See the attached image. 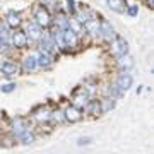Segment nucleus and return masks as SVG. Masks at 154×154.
<instances>
[{
	"label": "nucleus",
	"instance_id": "1",
	"mask_svg": "<svg viewBox=\"0 0 154 154\" xmlns=\"http://www.w3.org/2000/svg\"><path fill=\"white\" fill-rule=\"evenodd\" d=\"M33 22H36L39 28L48 29L53 24V14L43 5V4H36L33 9Z\"/></svg>",
	"mask_w": 154,
	"mask_h": 154
},
{
	"label": "nucleus",
	"instance_id": "2",
	"mask_svg": "<svg viewBox=\"0 0 154 154\" xmlns=\"http://www.w3.org/2000/svg\"><path fill=\"white\" fill-rule=\"evenodd\" d=\"M50 113H51V106H50L48 103H45V105H38V106H34L33 110H31L29 120L33 122V123H36L38 127L48 125Z\"/></svg>",
	"mask_w": 154,
	"mask_h": 154
},
{
	"label": "nucleus",
	"instance_id": "3",
	"mask_svg": "<svg viewBox=\"0 0 154 154\" xmlns=\"http://www.w3.org/2000/svg\"><path fill=\"white\" fill-rule=\"evenodd\" d=\"M28 128H31L28 118H24V116H14V118L9 122V125H7L5 130L9 134H12V135L16 137V140H17V137H19L24 130H28Z\"/></svg>",
	"mask_w": 154,
	"mask_h": 154
},
{
	"label": "nucleus",
	"instance_id": "4",
	"mask_svg": "<svg viewBox=\"0 0 154 154\" xmlns=\"http://www.w3.org/2000/svg\"><path fill=\"white\" fill-rule=\"evenodd\" d=\"M9 45H11L12 50H24L28 48V36L24 33V29H12L11 33V39H9Z\"/></svg>",
	"mask_w": 154,
	"mask_h": 154
},
{
	"label": "nucleus",
	"instance_id": "5",
	"mask_svg": "<svg viewBox=\"0 0 154 154\" xmlns=\"http://www.w3.org/2000/svg\"><path fill=\"white\" fill-rule=\"evenodd\" d=\"M21 74V67H19V62L12 60V58H7V60L0 62V75L7 77V79H12Z\"/></svg>",
	"mask_w": 154,
	"mask_h": 154
},
{
	"label": "nucleus",
	"instance_id": "6",
	"mask_svg": "<svg viewBox=\"0 0 154 154\" xmlns=\"http://www.w3.org/2000/svg\"><path fill=\"white\" fill-rule=\"evenodd\" d=\"M115 36L116 33L115 28L111 26V22L108 19H99V39H103L105 43H111Z\"/></svg>",
	"mask_w": 154,
	"mask_h": 154
},
{
	"label": "nucleus",
	"instance_id": "7",
	"mask_svg": "<svg viewBox=\"0 0 154 154\" xmlns=\"http://www.w3.org/2000/svg\"><path fill=\"white\" fill-rule=\"evenodd\" d=\"M43 28H39L36 22H28L26 24V29H24V33H26V36H28V45H38V41L41 39V36H43Z\"/></svg>",
	"mask_w": 154,
	"mask_h": 154
},
{
	"label": "nucleus",
	"instance_id": "8",
	"mask_svg": "<svg viewBox=\"0 0 154 154\" xmlns=\"http://www.w3.org/2000/svg\"><path fill=\"white\" fill-rule=\"evenodd\" d=\"M89 99H91V96H89V93L86 91V89L81 86V88H75L74 91H72V98H70V105L77 106V108H81L82 110L84 105L88 103Z\"/></svg>",
	"mask_w": 154,
	"mask_h": 154
},
{
	"label": "nucleus",
	"instance_id": "9",
	"mask_svg": "<svg viewBox=\"0 0 154 154\" xmlns=\"http://www.w3.org/2000/svg\"><path fill=\"white\" fill-rule=\"evenodd\" d=\"M21 67V74H34L38 70V63H36V53H29V55L22 57L19 62Z\"/></svg>",
	"mask_w": 154,
	"mask_h": 154
},
{
	"label": "nucleus",
	"instance_id": "10",
	"mask_svg": "<svg viewBox=\"0 0 154 154\" xmlns=\"http://www.w3.org/2000/svg\"><path fill=\"white\" fill-rule=\"evenodd\" d=\"M4 21L11 29H19L24 24V14L19 11H9L4 17Z\"/></svg>",
	"mask_w": 154,
	"mask_h": 154
},
{
	"label": "nucleus",
	"instance_id": "11",
	"mask_svg": "<svg viewBox=\"0 0 154 154\" xmlns=\"http://www.w3.org/2000/svg\"><path fill=\"white\" fill-rule=\"evenodd\" d=\"M82 113L84 115H88V116H91V118H98V116H101L103 115V111H101V103H99V99L98 98H91L88 103L84 105Z\"/></svg>",
	"mask_w": 154,
	"mask_h": 154
},
{
	"label": "nucleus",
	"instance_id": "12",
	"mask_svg": "<svg viewBox=\"0 0 154 154\" xmlns=\"http://www.w3.org/2000/svg\"><path fill=\"white\" fill-rule=\"evenodd\" d=\"M63 115H65V122L67 123H77L84 118V113L81 108H77L74 105H67L63 108Z\"/></svg>",
	"mask_w": 154,
	"mask_h": 154
},
{
	"label": "nucleus",
	"instance_id": "13",
	"mask_svg": "<svg viewBox=\"0 0 154 154\" xmlns=\"http://www.w3.org/2000/svg\"><path fill=\"white\" fill-rule=\"evenodd\" d=\"M111 46H113V55H115V58L128 53V41L122 34H116L115 39L111 41Z\"/></svg>",
	"mask_w": 154,
	"mask_h": 154
},
{
	"label": "nucleus",
	"instance_id": "14",
	"mask_svg": "<svg viewBox=\"0 0 154 154\" xmlns=\"http://www.w3.org/2000/svg\"><path fill=\"white\" fill-rule=\"evenodd\" d=\"M115 84L123 91V93H127L128 89L132 88V84H134L132 74H128V70H120L118 72V75H116V79H115Z\"/></svg>",
	"mask_w": 154,
	"mask_h": 154
},
{
	"label": "nucleus",
	"instance_id": "15",
	"mask_svg": "<svg viewBox=\"0 0 154 154\" xmlns=\"http://www.w3.org/2000/svg\"><path fill=\"white\" fill-rule=\"evenodd\" d=\"M36 63H38V70H50L55 65V57L48 55L45 51H38L36 53Z\"/></svg>",
	"mask_w": 154,
	"mask_h": 154
},
{
	"label": "nucleus",
	"instance_id": "16",
	"mask_svg": "<svg viewBox=\"0 0 154 154\" xmlns=\"http://www.w3.org/2000/svg\"><path fill=\"white\" fill-rule=\"evenodd\" d=\"M51 127H58V125H65V115H63V110L60 106H55L51 108V113H50V122H48Z\"/></svg>",
	"mask_w": 154,
	"mask_h": 154
},
{
	"label": "nucleus",
	"instance_id": "17",
	"mask_svg": "<svg viewBox=\"0 0 154 154\" xmlns=\"http://www.w3.org/2000/svg\"><path fill=\"white\" fill-rule=\"evenodd\" d=\"M116 67L120 69V70H130L134 67V60L132 57L128 55H122V57H116Z\"/></svg>",
	"mask_w": 154,
	"mask_h": 154
},
{
	"label": "nucleus",
	"instance_id": "18",
	"mask_svg": "<svg viewBox=\"0 0 154 154\" xmlns=\"http://www.w3.org/2000/svg\"><path fill=\"white\" fill-rule=\"evenodd\" d=\"M36 140V132H34L33 128H28V130H24V132L17 137V142L24 144V146H29V144H33Z\"/></svg>",
	"mask_w": 154,
	"mask_h": 154
},
{
	"label": "nucleus",
	"instance_id": "19",
	"mask_svg": "<svg viewBox=\"0 0 154 154\" xmlns=\"http://www.w3.org/2000/svg\"><path fill=\"white\" fill-rule=\"evenodd\" d=\"M106 4L113 12L116 14H125V7H127V0H106Z\"/></svg>",
	"mask_w": 154,
	"mask_h": 154
},
{
	"label": "nucleus",
	"instance_id": "20",
	"mask_svg": "<svg viewBox=\"0 0 154 154\" xmlns=\"http://www.w3.org/2000/svg\"><path fill=\"white\" fill-rule=\"evenodd\" d=\"M123 94H125V93H123V91H122V89L118 88L115 82L108 84V86H106V89H105V96H110V98H115V99H120Z\"/></svg>",
	"mask_w": 154,
	"mask_h": 154
},
{
	"label": "nucleus",
	"instance_id": "21",
	"mask_svg": "<svg viewBox=\"0 0 154 154\" xmlns=\"http://www.w3.org/2000/svg\"><path fill=\"white\" fill-rule=\"evenodd\" d=\"M16 144H17L16 137H14L12 134H9L7 130H5V134H2V135H0V146H2V147L11 149V147H14Z\"/></svg>",
	"mask_w": 154,
	"mask_h": 154
},
{
	"label": "nucleus",
	"instance_id": "22",
	"mask_svg": "<svg viewBox=\"0 0 154 154\" xmlns=\"http://www.w3.org/2000/svg\"><path fill=\"white\" fill-rule=\"evenodd\" d=\"M99 103H101V111L103 113H108V111H111L116 106V99L110 98V96H105V98L99 99Z\"/></svg>",
	"mask_w": 154,
	"mask_h": 154
},
{
	"label": "nucleus",
	"instance_id": "23",
	"mask_svg": "<svg viewBox=\"0 0 154 154\" xmlns=\"http://www.w3.org/2000/svg\"><path fill=\"white\" fill-rule=\"evenodd\" d=\"M11 33H12V29L5 24L4 19H0V39L9 43V39H11Z\"/></svg>",
	"mask_w": 154,
	"mask_h": 154
},
{
	"label": "nucleus",
	"instance_id": "24",
	"mask_svg": "<svg viewBox=\"0 0 154 154\" xmlns=\"http://www.w3.org/2000/svg\"><path fill=\"white\" fill-rule=\"evenodd\" d=\"M125 14L128 17H137L139 16V4H127Z\"/></svg>",
	"mask_w": 154,
	"mask_h": 154
},
{
	"label": "nucleus",
	"instance_id": "25",
	"mask_svg": "<svg viewBox=\"0 0 154 154\" xmlns=\"http://www.w3.org/2000/svg\"><path fill=\"white\" fill-rule=\"evenodd\" d=\"M16 82H7V84H2V88H0V91L2 93H5V94H11V93H14L16 91Z\"/></svg>",
	"mask_w": 154,
	"mask_h": 154
},
{
	"label": "nucleus",
	"instance_id": "26",
	"mask_svg": "<svg viewBox=\"0 0 154 154\" xmlns=\"http://www.w3.org/2000/svg\"><path fill=\"white\" fill-rule=\"evenodd\" d=\"M93 144V137H79L77 139V146L84 147V146H91Z\"/></svg>",
	"mask_w": 154,
	"mask_h": 154
},
{
	"label": "nucleus",
	"instance_id": "27",
	"mask_svg": "<svg viewBox=\"0 0 154 154\" xmlns=\"http://www.w3.org/2000/svg\"><path fill=\"white\" fill-rule=\"evenodd\" d=\"M11 45L7 43V41H2V39H0V55H5V53H9V51H11Z\"/></svg>",
	"mask_w": 154,
	"mask_h": 154
},
{
	"label": "nucleus",
	"instance_id": "28",
	"mask_svg": "<svg viewBox=\"0 0 154 154\" xmlns=\"http://www.w3.org/2000/svg\"><path fill=\"white\" fill-rule=\"evenodd\" d=\"M2 118H4V113L0 111V132H2Z\"/></svg>",
	"mask_w": 154,
	"mask_h": 154
}]
</instances>
